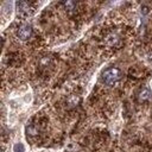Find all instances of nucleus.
Wrapping results in <instances>:
<instances>
[{
    "label": "nucleus",
    "mask_w": 152,
    "mask_h": 152,
    "mask_svg": "<svg viewBox=\"0 0 152 152\" xmlns=\"http://www.w3.org/2000/svg\"><path fill=\"white\" fill-rule=\"evenodd\" d=\"M120 76H121V72L118 68H109L102 74V81H103V83L110 86V84L115 83L120 78Z\"/></svg>",
    "instance_id": "nucleus-1"
},
{
    "label": "nucleus",
    "mask_w": 152,
    "mask_h": 152,
    "mask_svg": "<svg viewBox=\"0 0 152 152\" xmlns=\"http://www.w3.org/2000/svg\"><path fill=\"white\" fill-rule=\"evenodd\" d=\"M31 33H32V27H31L28 24H24V25L19 26L18 32H17L18 37H19L21 40H26V39H28L30 36H31Z\"/></svg>",
    "instance_id": "nucleus-2"
},
{
    "label": "nucleus",
    "mask_w": 152,
    "mask_h": 152,
    "mask_svg": "<svg viewBox=\"0 0 152 152\" xmlns=\"http://www.w3.org/2000/svg\"><path fill=\"white\" fill-rule=\"evenodd\" d=\"M17 11H18V14H20V15H27L28 14V11H30L28 4L26 1H19V2H17Z\"/></svg>",
    "instance_id": "nucleus-3"
},
{
    "label": "nucleus",
    "mask_w": 152,
    "mask_h": 152,
    "mask_svg": "<svg viewBox=\"0 0 152 152\" xmlns=\"http://www.w3.org/2000/svg\"><path fill=\"white\" fill-rule=\"evenodd\" d=\"M150 95H151V93H150V90L148 89H146V88H144V89H141V91H140V94H139V97H140V100H147L148 97H150Z\"/></svg>",
    "instance_id": "nucleus-4"
},
{
    "label": "nucleus",
    "mask_w": 152,
    "mask_h": 152,
    "mask_svg": "<svg viewBox=\"0 0 152 152\" xmlns=\"http://www.w3.org/2000/svg\"><path fill=\"white\" fill-rule=\"evenodd\" d=\"M13 152H25V146L23 142H15L13 146Z\"/></svg>",
    "instance_id": "nucleus-5"
},
{
    "label": "nucleus",
    "mask_w": 152,
    "mask_h": 152,
    "mask_svg": "<svg viewBox=\"0 0 152 152\" xmlns=\"http://www.w3.org/2000/svg\"><path fill=\"white\" fill-rule=\"evenodd\" d=\"M64 6H65L66 10H72L74 6H75V4H74L72 1H65V2H64Z\"/></svg>",
    "instance_id": "nucleus-6"
},
{
    "label": "nucleus",
    "mask_w": 152,
    "mask_h": 152,
    "mask_svg": "<svg viewBox=\"0 0 152 152\" xmlns=\"http://www.w3.org/2000/svg\"><path fill=\"white\" fill-rule=\"evenodd\" d=\"M27 133H30V134H36V133H37V129H36L34 127L30 126V127H27Z\"/></svg>",
    "instance_id": "nucleus-7"
}]
</instances>
